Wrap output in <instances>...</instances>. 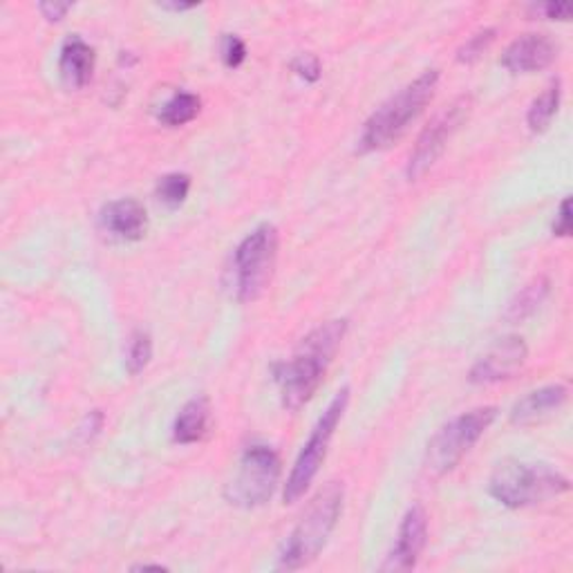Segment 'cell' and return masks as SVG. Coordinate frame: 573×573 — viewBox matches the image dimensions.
Returning <instances> with one entry per match:
<instances>
[{
	"mask_svg": "<svg viewBox=\"0 0 573 573\" xmlns=\"http://www.w3.org/2000/svg\"><path fill=\"white\" fill-rule=\"evenodd\" d=\"M496 417L498 408L485 406L463 413L455 417L450 424H446L428 444V468L439 475L450 472L463 459V455L493 426Z\"/></svg>",
	"mask_w": 573,
	"mask_h": 573,
	"instance_id": "obj_8",
	"label": "cell"
},
{
	"mask_svg": "<svg viewBox=\"0 0 573 573\" xmlns=\"http://www.w3.org/2000/svg\"><path fill=\"white\" fill-rule=\"evenodd\" d=\"M428 540V515L421 507H413L397 533L395 546L388 553L386 562L381 564V571H410L417 566L419 555Z\"/></svg>",
	"mask_w": 573,
	"mask_h": 573,
	"instance_id": "obj_11",
	"label": "cell"
},
{
	"mask_svg": "<svg viewBox=\"0 0 573 573\" xmlns=\"http://www.w3.org/2000/svg\"><path fill=\"white\" fill-rule=\"evenodd\" d=\"M209 419H211V404L207 397H196L190 399L177 415L173 424V441L188 446L198 444L205 439L209 430Z\"/></svg>",
	"mask_w": 573,
	"mask_h": 573,
	"instance_id": "obj_16",
	"label": "cell"
},
{
	"mask_svg": "<svg viewBox=\"0 0 573 573\" xmlns=\"http://www.w3.org/2000/svg\"><path fill=\"white\" fill-rule=\"evenodd\" d=\"M569 233H571V200L564 198L560 205V211L555 216V222H553V236L569 238Z\"/></svg>",
	"mask_w": 573,
	"mask_h": 573,
	"instance_id": "obj_25",
	"label": "cell"
},
{
	"mask_svg": "<svg viewBox=\"0 0 573 573\" xmlns=\"http://www.w3.org/2000/svg\"><path fill=\"white\" fill-rule=\"evenodd\" d=\"M496 34H498V30H493V28H487V30H482V32L472 34V37L459 48L457 61H459V63H475L477 59H482V54L493 45Z\"/></svg>",
	"mask_w": 573,
	"mask_h": 573,
	"instance_id": "obj_22",
	"label": "cell"
},
{
	"mask_svg": "<svg viewBox=\"0 0 573 573\" xmlns=\"http://www.w3.org/2000/svg\"><path fill=\"white\" fill-rule=\"evenodd\" d=\"M343 487L330 482L303 513L301 522L294 527L292 535L286 538L278 566L286 571H296L314 562L325 549L332 531L336 529L343 513Z\"/></svg>",
	"mask_w": 573,
	"mask_h": 573,
	"instance_id": "obj_4",
	"label": "cell"
},
{
	"mask_svg": "<svg viewBox=\"0 0 573 573\" xmlns=\"http://www.w3.org/2000/svg\"><path fill=\"white\" fill-rule=\"evenodd\" d=\"M278 253V231L273 225L256 227L233 251L229 284L240 303H253L262 296L273 273Z\"/></svg>",
	"mask_w": 573,
	"mask_h": 573,
	"instance_id": "obj_5",
	"label": "cell"
},
{
	"mask_svg": "<svg viewBox=\"0 0 573 573\" xmlns=\"http://www.w3.org/2000/svg\"><path fill=\"white\" fill-rule=\"evenodd\" d=\"M569 399V390L560 384L544 386L540 390L529 393L511 408V421L515 426H531L535 421H542L544 417L558 413Z\"/></svg>",
	"mask_w": 573,
	"mask_h": 573,
	"instance_id": "obj_14",
	"label": "cell"
},
{
	"mask_svg": "<svg viewBox=\"0 0 573 573\" xmlns=\"http://www.w3.org/2000/svg\"><path fill=\"white\" fill-rule=\"evenodd\" d=\"M190 190V175L186 173H168L157 181L155 194L159 198V202L168 209H177L186 202Z\"/></svg>",
	"mask_w": 573,
	"mask_h": 573,
	"instance_id": "obj_20",
	"label": "cell"
},
{
	"mask_svg": "<svg viewBox=\"0 0 573 573\" xmlns=\"http://www.w3.org/2000/svg\"><path fill=\"white\" fill-rule=\"evenodd\" d=\"M558 59V43L546 34L515 39L502 54V65L513 74H531L549 67Z\"/></svg>",
	"mask_w": 573,
	"mask_h": 573,
	"instance_id": "obj_12",
	"label": "cell"
},
{
	"mask_svg": "<svg viewBox=\"0 0 573 573\" xmlns=\"http://www.w3.org/2000/svg\"><path fill=\"white\" fill-rule=\"evenodd\" d=\"M439 83V70H428L399 90L365 122L358 137V153L386 150L397 144L433 102Z\"/></svg>",
	"mask_w": 573,
	"mask_h": 573,
	"instance_id": "obj_2",
	"label": "cell"
},
{
	"mask_svg": "<svg viewBox=\"0 0 573 573\" xmlns=\"http://www.w3.org/2000/svg\"><path fill=\"white\" fill-rule=\"evenodd\" d=\"M133 569H135V571H137V569H157V571H164L166 566H162V564H137V566H133Z\"/></svg>",
	"mask_w": 573,
	"mask_h": 573,
	"instance_id": "obj_29",
	"label": "cell"
},
{
	"mask_svg": "<svg viewBox=\"0 0 573 573\" xmlns=\"http://www.w3.org/2000/svg\"><path fill=\"white\" fill-rule=\"evenodd\" d=\"M102 227L119 240H142L148 229V216L142 202L133 198L115 200L102 209Z\"/></svg>",
	"mask_w": 573,
	"mask_h": 573,
	"instance_id": "obj_13",
	"label": "cell"
},
{
	"mask_svg": "<svg viewBox=\"0 0 573 573\" xmlns=\"http://www.w3.org/2000/svg\"><path fill=\"white\" fill-rule=\"evenodd\" d=\"M202 100L194 92H175L173 97L162 106L159 122L168 128H179L188 122H194L200 115Z\"/></svg>",
	"mask_w": 573,
	"mask_h": 573,
	"instance_id": "obj_18",
	"label": "cell"
},
{
	"mask_svg": "<svg viewBox=\"0 0 573 573\" xmlns=\"http://www.w3.org/2000/svg\"><path fill=\"white\" fill-rule=\"evenodd\" d=\"M94 61H97L94 50L81 37H70L63 43L59 56V72L63 83L72 90L85 87L92 81Z\"/></svg>",
	"mask_w": 573,
	"mask_h": 573,
	"instance_id": "obj_15",
	"label": "cell"
},
{
	"mask_svg": "<svg viewBox=\"0 0 573 573\" xmlns=\"http://www.w3.org/2000/svg\"><path fill=\"white\" fill-rule=\"evenodd\" d=\"M350 404V388H343L336 393V397L330 402L327 410L323 413V417L319 419V424L314 426L308 444L303 446L290 477H286V485H284V504H294L299 502L310 485L314 482V477L319 475L325 457H327V448H330V441L343 419V413Z\"/></svg>",
	"mask_w": 573,
	"mask_h": 573,
	"instance_id": "obj_6",
	"label": "cell"
},
{
	"mask_svg": "<svg viewBox=\"0 0 573 573\" xmlns=\"http://www.w3.org/2000/svg\"><path fill=\"white\" fill-rule=\"evenodd\" d=\"M535 12H542L546 19H558V21H569L571 19V6L566 3H544L535 6Z\"/></svg>",
	"mask_w": 573,
	"mask_h": 573,
	"instance_id": "obj_26",
	"label": "cell"
},
{
	"mask_svg": "<svg viewBox=\"0 0 573 573\" xmlns=\"http://www.w3.org/2000/svg\"><path fill=\"white\" fill-rule=\"evenodd\" d=\"M560 94H562V83H560V79H553L540 97L531 104L529 115H527V124H529L531 133H544L551 126V122L558 113V106H560Z\"/></svg>",
	"mask_w": 573,
	"mask_h": 573,
	"instance_id": "obj_19",
	"label": "cell"
},
{
	"mask_svg": "<svg viewBox=\"0 0 573 573\" xmlns=\"http://www.w3.org/2000/svg\"><path fill=\"white\" fill-rule=\"evenodd\" d=\"M292 70L308 83H316L321 79V61L314 54H301L292 61Z\"/></svg>",
	"mask_w": 573,
	"mask_h": 573,
	"instance_id": "obj_24",
	"label": "cell"
},
{
	"mask_svg": "<svg viewBox=\"0 0 573 573\" xmlns=\"http://www.w3.org/2000/svg\"><path fill=\"white\" fill-rule=\"evenodd\" d=\"M489 493L509 509H527L569 493V480L549 463L504 459L496 466Z\"/></svg>",
	"mask_w": 573,
	"mask_h": 573,
	"instance_id": "obj_3",
	"label": "cell"
},
{
	"mask_svg": "<svg viewBox=\"0 0 573 573\" xmlns=\"http://www.w3.org/2000/svg\"><path fill=\"white\" fill-rule=\"evenodd\" d=\"M470 111H472V100L468 97V94H463V97H459L450 106H446L424 128V133L417 139V146L410 155V162H408V179L410 181H417L421 175H426L435 166V162L444 155L452 135L466 124Z\"/></svg>",
	"mask_w": 573,
	"mask_h": 573,
	"instance_id": "obj_9",
	"label": "cell"
},
{
	"mask_svg": "<svg viewBox=\"0 0 573 573\" xmlns=\"http://www.w3.org/2000/svg\"><path fill=\"white\" fill-rule=\"evenodd\" d=\"M153 358V338L146 330H137L131 336L128 343V354H126V367L133 376H137L139 372L146 369V365Z\"/></svg>",
	"mask_w": 573,
	"mask_h": 573,
	"instance_id": "obj_21",
	"label": "cell"
},
{
	"mask_svg": "<svg viewBox=\"0 0 573 573\" xmlns=\"http://www.w3.org/2000/svg\"><path fill=\"white\" fill-rule=\"evenodd\" d=\"M347 332V321H327L308 334L290 361H280L271 367L280 399L286 410H301L321 388L325 372L334 361Z\"/></svg>",
	"mask_w": 573,
	"mask_h": 573,
	"instance_id": "obj_1",
	"label": "cell"
},
{
	"mask_svg": "<svg viewBox=\"0 0 573 573\" xmlns=\"http://www.w3.org/2000/svg\"><path fill=\"white\" fill-rule=\"evenodd\" d=\"M280 480V457L269 446H249L233 480L225 489L229 504L240 509L264 507Z\"/></svg>",
	"mask_w": 573,
	"mask_h": 573,
	"instance_id": "obj_7",
	"label": "cell"
},
{
	"mask_svg": "<svg viewBox=\"0 0 573 573\" xmlns=\"http://www.w3.org/2000/svg\"><path fill=\"white\" fill-rule=\"evenodd\" d=\"M527 356H529V347L522 336L500 338L470 367V374H468L470 384L489 386V384H500V381L513 378L524 367Z\"/></svg>",
	"mask_w": 573,
	"mask_h": 573,
	"instance_id": "obj_10",
	"label": "cell"
},
{
	"mask_svg": "<svg viewBox=\"0 0 573 573\" xmlns=\"http://www.w3.org/2000/svg\"><path fill=\"white\" fill-rule=\"evenodd\" d=\"M220 52H222L225 65L231 67V70L240 67V65L244 63V59H247V45H244V41H242L240 37H236V34H225L222 45H220Z\"/></svg>",
	"mask_w": 573,
	"mask_h": 573,
	"instance_id": "obj_23",
	"label": "cell"
},
{
	"mask_svg": "<svg viewBox=\"0 0 573 573\" xmlns=\"http://www.w3.org/2000/svg\"><path fill=\"white\" fill-rule=\"evenodd\" d=\"M43 19H48L50 23H59L65 19V14L72 10L70 3H41L39 6Z\"/></svg>",
	"mask_w": 573,
	"mask_h": 573,
	"instance_id": "obj_27",
	"label": "cell"
},
{
	"mask_svg": "<svg viewBox=\"0 0 573 573\" xmlns=\"http://www.w3.org/2000/svg\"><path fill=\"white\" fill-rule=\"evenodd\" d=\"M549 292H551L549 278L540 275V278L531 280V282L524 286V290L518 292V296L509 303L504 319H507L509 323H520V321L529 319L531 314H535V312L540 310V305L546 301Z\"/></svg>",
	"mask_w": 573,
	"mask_h": 573,
	"instance_id": "obj_17",
	"label": "cell"
},
{
	"mask_svg": "<svg viewBox=\"0 0 573 573\" xmlns=\"http://www.w3.org/2000/svg\"><path fill=\"white\" fill-rule=\"evenodd\" d=\"M162 10H170V12H188V10H196L198 6H184V3H162Z\"/></svg>",
	"mask_w": 573,
	"mask_h": 573,
	"instance_id": "obj_28",
	"label": "cell"
}]
</instances>
